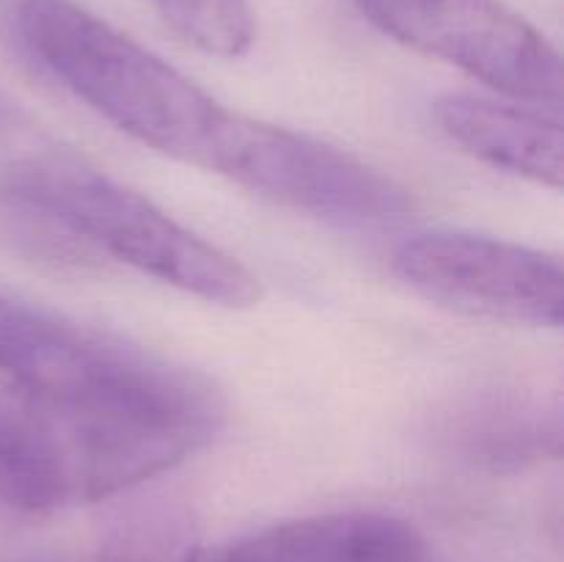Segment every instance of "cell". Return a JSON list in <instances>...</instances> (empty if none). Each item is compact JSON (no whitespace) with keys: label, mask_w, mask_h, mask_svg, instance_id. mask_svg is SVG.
Returning a JSON list of instances; mask_svg holds the SVG:
<instances>
[{"label":"cell","mask_w":564,"mask_h":562,"mask_svg":"<svg viewBox=\"0 0 564 562\" xmlns=\"http://www.w3.org/2000/svg\"><path fill=\"white\" fill-rule=\"evenodd\" d=\"M91 562H202L196 523L169 501L130 507L99 540Z\"/></svg>","instance_id":"11"},{"label":"cell","mask_w":564,"mask_h":562,"mask_svg":"<svg viewBox=\"0 0 564 562\" xmlns=\"http://www.w3.org/2000/svg\"><path fill=\"white\" fill-rule=\"evenodd\" d=\"M0 253L50 273H102L108 259L9 163H0Z\"/></svg>","instance_id":"10"},{"label":"cell","mask_w":564,"mask_h":562,"mask_svg":"<svg viewBox=\"0 0 564 562\" xmlns=\"http://www.w3.org/2000/svg\"><path fill=\"white\" fill-rule=\"evenodd\" d=\"M9 165L108 262L130 264L215 306L248 309L262 295L259 279L240 259L77 158L25 154Z\"/></svg>","instance_id":"3"},{"label":"cell","mask_w":564,"mask_h":562,"mask_svg":"<svg viewBox=\"0 0 564 562\" xmlns=\"http://www.w3.org/2000/svg\"><path fill=\"white\" fill-rule=\"evenodd\" d=\"M444 433L466 461L479 466H527L545 457H560V402L516 386L485 391L446 422Z\"/></svg>","instance_id":"9"},{"label":"cell","mask_w":564,"mask_h":562,"mask_svg":"<svg viewBox=\"0 0 564 562\" xmlns=\"http://www.w3.org/2000/svg\"><path fill=\"white\" fill-rule=\"evenodd\" d=\"M187 44L218 58L248 53L257 36L251 0H147Z\"/></svg>","instance_id":"12"},{"label":"cell","mask_w":564,"mask_h":562,"mask_svg":"<svg viewBox=\"0 0 564 562\" xmlns=\"http://www.w3.org/2000/svg\"><path fill=\"white\" fill-rule=\"evenodd\" d=\"M202 562H444L405 518L325 512L264 527L220 545Z\"/></svg>","instance_id":"7"},{"label":"cell","mask_w":564,"mask_h":562,"mask_svg":"<svg viewBox=\"0 0 564 562\" xmlns=\"http://www.w3.org/2000/svg\"><path fill=\"white\" fill-rule=\"evenodd\" d=\"M356 6L394 42L457 66L518 102L560 110V50L501 0H356Z\"/></svg>","instance_id":"5"},{"label":"cell","mask_w":564,"mask_h":562,"mask_svg":"<svg viewBox=\"0 0 564 562\" xmlns=\"http://www.w3.org/2000/svg\"><path fill=\"white\" fill-rule=\"evenodd\" d=\"M394 270L427 301L494 323L560 328L562 259L543 248L471 231H424L402 242Z\"/></svg>","instance_id":"6"},{"label":"cell","mask_w":564,"mask_h":562,"mask_svg":"<svg viewBox=\"0 0 564 562\" xmlns=\"http://www.w3.org/2000/svg\"><path fill=\"white\" fill-rule=\"evenodd\" d=\"M435 119L455 147L494 169L560 191L564 182V132L556 114L496 102L474 94H446Z\"/></svg>","instance_id":"8"},{"label":"cell","mask_w":564,"mask_h":562,"mask_svg":"<svg viewBox=\"0 0 564 562\" xmlns=\"http://www.w3.org/2000/svg\"><path fill=\"white\" fill-rule=\"evenodd\" d=\"M224 419L207 375L0 292V507L113 499L204 450Z\"/></svg>","instance_id":"1"},{"label":"cell","mask_w":564,"mask_h":562,"mask_svg":"<svg viewBox=\"0 0 564 562\" xmlns=\"http://www.w3.org/2000/svg\"><path fill=\"white\" fill-rule=\"evenodd\" d=\"M202 169L341 229H380L413 213L405 185L306 132L224 110Z\"/></svg>","instance_id":"4"},{"label":"cell","mask_w":564,"mask_h":562,"mask_svg":"<svg viewBox=\"0 0 564 562\" xmlns=\"http://www.w3.org/2000/svg\"><path fill=\"white\" fill-rule=\"evenodd\" d=\"M14 33L39 66L135 141L202 169L224 105L75 0H22Z\"/></svg>","instance_id":"2"}]
</instances>
